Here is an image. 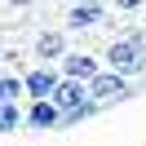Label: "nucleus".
<instances>
[{"label":"nucleus","mask_w":146,"mask_h":146,"mask_svg":"<svg viewBox=\"0 0 146 146\" xmlns=\"http://www.w3.org/2000/svg\"><path fill=\"white\" fill-rule=\"evenodd\" d=\"M102 66H106V71H115V75H124V80H133V84L146 80V53H142L128 36L106 40V49H102Z\"/></svg>","instance_id":"f257e3e1"},{"label":"nucleus","mask_w":146,"mask_h":146,"mask_svg":"<svg viewBox=\"0 0 146 146\" xmlns=\"http://www.w3.org/2000/svg\"><path fill=\"white\" fill-rule=\"evenodd\" d=\"M142 89H146V80L133 84V80H124V75H115V71H102L98 80L89 84V102H93L98 111H111V106H119V102L137 98Z\"/></svg>","instance_id":"f03ea898"},{"label":"nucleus","mask_w":146,"mask_h":146,"mask_svg":"<svg viewBox=\"0 0 146 146\" xmlns=\"http://www.w3.org/2000/svg\"><path fill=\"white\" fill-rule=\"evenodd\" d=\"M66 53H71V40H66L62 27H40L36 36H31V58H36V66H58Z\"/></svg>","instance_id":"7ed1b4c3"},{"label":"nucleus","mask_w":146,"mask_h":146,"mask_svg":"<svg viewBox=\"0 0 146 146\" xmlns=\"http://www.w3.org/2000/svg\"><path fill=\"white\" fill-rule=\"evenodd\" d=\"M58 71H62V80H75V84L89 89L106 66H102V53H93V49H71V53L58 62Z\"/></svg>","instance_id":"20e7f679"},{"label":"nucleus","mask_w":146,"mask_h":146,"mask_svg":"<svg viewBox=\"0 0 146 146\" xmlns=\"http://www.w3.org/2000/svg\"><path fill=\"white\" fill-rule=\"evenodd\" d=\"M111 22V5H66L62 9V31L80 36V31H102Z\"/></svg>","instance_id":"39448f33"},{"label":"nucleus","mask_w":146,"mask_h":146,"mask_svg":"<svg viewBox=\"0 0 146 146\" xmlns=\"http://www.w3.org/2000/svg\"><path fill=\"white\" fill-rule=\"evenodd\" d=\"M58 84H62V71H58V66H36L31 62L27 71H22V93H27V102H53Z\"/></svg>","instance_id":"423d86ee"},{"label":"nucleus","mask_w":146,"mask_h":146,"mask_svg":"<svg viewBox=\"0 0 146 146\" xmlns=\"http://www.w3.org/2000/svg\"><path fill=\"white\" fill-rule=\"evenodd\" d=\"M62 111L53 102H27L22 106V133H58Z\"/></svg>","instance_id":"0eeeda50"},{"label":"nucleus","mask_w":146,"mask_h":146,"mask_svg":"<svg viewBox=\"0 0 146 146\" xmlns=\"http://www.w3.org/2000/svg\"><path fill=\"white\" fill-rule=\"evenodd\" d=\"M84 102H89V89L75 84V80H62L58 93H53V106H58V111H75V106H84Z\"/></svg>","instance_id":"6e6552de"},{"label":"nucleus","mask_w":146,"mask_h":146,"mask_svg":"<svg viewBox=\"0 0 146 146\" xmlns=\"http://www.w3.org/2000/svg\"><path fill=\"white\" fill-rule=\"evenodd\" d=\"M22 102L27 106V93H22V71H0V106Z\"/></svg>","instance_id":"1a4fd4ad"},{"label":"nucleus","mask_w":146,"mask_h":146,"mask_svg":"<svg viewBox=\"0 0 146 146\" xmlns=\"http://www.w3.org/2000/svg\"><path fill=\"white\" fill-rule=\"evenodd\" d=\"M9 133H22V102L0 106V137H9Z\"/></svg>","instance_id":"9d476101"},{"label":"nucleus","mask_w":146,"mask_h":146,"mask_svg":"<svg viewBox=\"0 0 146 146\" xmlns=\"http://www.w3.org/2000/svg\"><path fill=\"white\" fill-rule=\"evenodd\" d=\"M93 115H102L93 102H84V106H75V111H62V124L58 128H75V124H84V119H93Z\"/></svg>","instance_id":"9b49d317"},{"label":"nucleus","mask_w":146,"mask_h":146,"mask_svg":"<svg viewBox=\"0 0 146 146\" xmlns=\"http://www.w3.org/2000/svg\"><path fill=\"white\" fill-rule=\"evenodd\" d=\"M111 13H119V18H146V0H119V5H111Z\"/></svg>","instance_id":"f8f14e48"},{"label":"nucleus","mask_w":146,"mask_h":146,"mask_svg":"<svg viewBox=\"0 0 146 146\" xmlns=\"http://www.w3.org/2000/svg\"><path fill=\"white\" fill-rule=\"evenodd\" d=\"M5 62H9V53H5V36H0V66H5Z\"/></svg>","instance_id":"ddd939ff"},{"label":"nucleus","mask_w":146,"mask_h":146,"mask_svg":"<svg viewBox=\"0 0 146 146\" xmlns=\"http://www.w3.org/2000/svg\"><path fill=\"white\" fill-rule=\"evenodd\" d=\"M142 27H146V18H142Z\"/></svg>","instance_id":"4468645a"}]
</instances>
